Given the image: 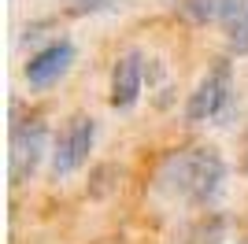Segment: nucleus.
<instances>
[{"instance_id": "0eeeda50", "label": "nucleus", "mask_w": 248, "mask_h": 244, "mask_svg": "<svg viewBox=\"0 0 248 244\" xmlns=\"http://www.w3.org/2000/svg\"><path fill=\"white\" fill-rule=\"evenodd\" d=\"M218 26H222L226 48L237 52V56H245L248 52V0H222Z\"/></svg>"}, {"instance_id": "6e6552de", "label": "nucleus", "mask_w": 248, "mask_h": 244, "mask_svg": "<svg viewBox=\"0 0 248 244\" xmlns=\"http://www.w3.org/2000/svg\"><path fill=\"white\" fill-rule=\"evenodd\" d=\"M178 11H182L193 26H207L211 19H218L222 0H182V4H178Z\"/></svg>"}, {"instance_id": "1a4fd4ad", "label": "nucleus", "mask_w": 248, "mask_h": 244, "mask_svg": "<svg viewBox=\"0 0 248 244\" xmlns=\"http://www.w3.org/2000/svg\"><path fill=\"white\" fill-rule=\"evenodd\" d=\"M108 178H123V170L115 167V163H100L93 174H89V196L104 200V196H111L119 189V182H108Z\"/></svg>"}, {"instance_id": "f257e3e1", "label": "nucleus", "mask_w": 248, "mask_h": 244, "mask_svg": "<svg viewBox=\"0 0 248 244\" xmlns=\"http://www.w3.org/2000/svg\"><path fill=\"white\" fill-rule=\"evenodd\" d=\"M222 182H226V163L218 155V148H174L167 152L159 170H155L152 189L167 200L189 203V207H207L215 203L222 193Z\"/></svg>"}, {"instance_id": "9d476101", "label": "nucleus", "mask_w": 248, "mask_h": 244, "mask_svg": "<svg viewBox=\"0 0 248 244\" xmlns=\"http://www.w3.org/2000/svg\"><path fill=\"white\" fill-rule=\"evenodd\" d=\"M237 244H248V241H237Z\"/></svg>"}, {"instance_id": "20e7f679", "label": "nucleus", "mask_w": 248, "mask_h": 244, "mask_svg": "<svg viewBox=\"0 0 248 244\" xmlns=\"http://www.w3.org/2000/svg\"><path fill=\"white\" fill-rule=\"evenodd\" d=\"M93 141H96V119L93 115H71L67 126L56 133L52 141V174L56 178H67L89 159L93 152Z\"/></svg>"}, {"instance_id": "423d86ee", "label": "nucleus", "mask_w": 248, "mask_h": 244, "mask_svg": "<svg viewBox=\"0 0 248 244\" xmlns=\"http://www.w3.org/2000/svg\"><path fill=\"white\" fill-rule=\"evenodd\" d=\"M71 63H74V45L71 41H52V45H45L41 52L30 56L26 81H30L33 89H48V85H56L63 74L71 71Z\"/></svg>"}, {"instance_id": "7ed1b4c3", "label": "nucleus", "mask_w": 248, "mask_h": 244, "mask_svg": "<svg viewBox=\"0 0 248 244\" xmlns=\"http://www.w3.org/2000/svg\"><path fill=\"white\" fill-rule=\"evenodd\" d=\"M45 155H48V126H45V119L15 122V126H11V155H8L11 185L30 182Z\"/></svg>"}, {"instance_id": "f03ea898", "label": "nucleus", "mask_w": 248, "mask_h": 244, "mask_svg": "<svg viewBox=\"0 0 248 244\" xmlns=\"http://www.w3.org/2000/svg\"><path fill=\"white\" fill-rule=\"evenodd\" d=\"M233 104V63L230 60H215V67L197 81V89L186 100V122L189 126H204L215 122L230 111Z\"/></svg>"}, {"instance_id": "39448f33", "label": "nucleus", "mask_w": 248, "mask_h": 244, "mask_svg": "<svg viewBox=\"0 0 248 244\" xmlns=\"http://www.w3.org/2000/svg\"><path fill=\"white\" fill-rule=\"evenodd\" d=\"M141 89H145V56H141V48H126L111 67L108 104L115 111H130L141 100Z\"/></svg>"}]
</instances>
